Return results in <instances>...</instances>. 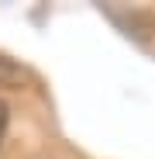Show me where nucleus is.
Masks as SVG:
<instances>
[{
    "label": "nucleus",
    "mask_w": 155,
    "mask_h": 159,
    "mask_svg": "<svg viewBox=\"0 0 155 159\" xmlns=\"http://www.w3.org/2000/svg\"><path fill=\"white\" fill-rule=\"evenodd\" d=\"M4 131H7V104L0 100V139H4Z\"/></svg>",
    "instance_id": "f257e3e1"
}]
</instances>
